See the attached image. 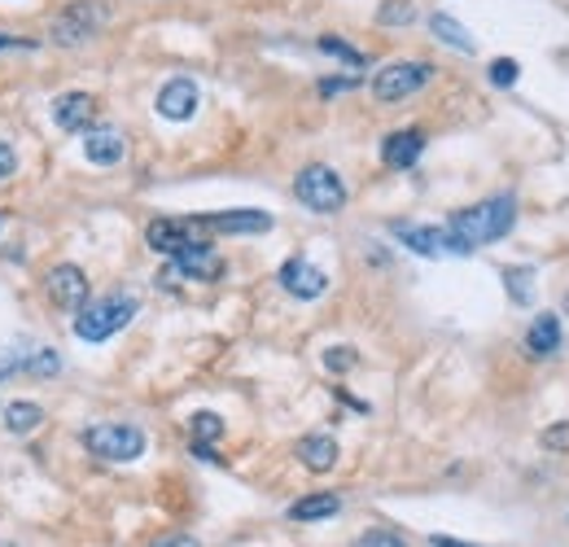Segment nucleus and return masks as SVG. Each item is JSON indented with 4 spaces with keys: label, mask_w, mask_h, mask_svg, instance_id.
<instances>
[{
    "label": "nucleus",
    "mask_w": 569,
    "mask_h": 547,
    "mask_svg": "<svg viewBox=\"0 0 569 547\" xmlns=\"http://www.w3.org/2000/svg\"><path fill=\"white\" fill-rule=\"evenodd\" d=\"M198 223L193 219H154L149 228H145V241H149V250L154 254H167V259H176L185 245H193L198 236Z\"/></svg>",
    "instance_id": "10"
},
{
    "label": "nucleus",
    "mask_w": 569,
    "mask_h": 547,
    "mask_svg": "<svg viewBox=\"0 0 569 547\" xmlns=\"http://www.w3.org/2000/svg\"><path fill=\"white\" fill-rule=\"evenodd\" d=\"M350 88H359L355 75H346V80H325V84H320V97H338V93H350Z\"/></svg>",
    "instance_id": "31"
},
{
    "label": "nucleus",
    "mask_w": 569,
    "mask_h": 547,
    "mask_svg": "<svg viewBox=\"0 0 569 547\" xmlns=\"http://www.w3.org/2000/svg\"><path fill=\"white\" fill-rule=\"evenodd\" d=\"M430 544H434V547H473V544H460V539H447V535H434Z\"/></svg>",
    "instance_id": "35"
},
{
    "label": "nucleus",
    "mask_w": 569,
    "mask_h": 547,
    "mask_svg": "<svg viewBox=\"0 0 569 547\" xmlns=\"http://www.w3.org/2000/svg\"><path fill=\"white\" fill-rule=\"evenodd\" d=\"M421 154H425V132H421V127H403V132H390V136L381 140V162L394 167V171L417 167Z\"/></svg>",
    "instance_id": "13"
},
{
    "label": "nucleus",
    "mask_w": 569,
    "mask_h": 547,
    "mask_svg": "<svg viewBox=\"0 0 569 547\" xmlns=\"http://www.w3.org/2000/svg\"><path fill=\"white\" fill-rule=\"evenodd\" d=\"M189 430H193V446H211V442L224 438V421H220L215 412H198V417L189 421Z\"/></svg>",
    "instance_id": "22"
},
{
    "label": "nucleus",
    "mask_w": 569,
    "mask_h": 547,
    "mask_svg": "<svg viewBox=\"0 0 569 547\" xmlns=\"http://www.w3.org/2000/svg\"><path fill=\"white\" fill-rule=\"evenodd\" d=\"M40 425H44V408H40V403H9V408H4V430L13 438L35 434Z\"/></svg>",
    "instance_id": "19"
},
{
    "label": "nucleus",
    "mask_w": 569,
    "mask_h": 547,
    "mask_svg": "<svg viewBox=\"0 0 569 547\" xmlns=\"http://www.w3.org/2000/svg\"><path fill=\"white\" fill-rule=\"evenodd\" d=\"M430 31H434L443 44H452L455 53H473V49H477V44H473V35L455 22L452 13H434V18H430Z\"/></svg>",
    "instance_id": "21"
},
{
    "label": "nucleus",
    "mask_w": 569,
    "mask_h": 547,
    "mask_svg": "<svg viewBox=\"0 0 569 547\" xmlns=\"http://www.w3.org/2000/svg\"><path fill=\"white\" fill-rule=\"evenodd\" d=\"M320 49H325V53H334V57H341V62H350V66H363V53H359V49H350V44L338 40V35H320Z\"/></svg>",
    "instance_id": "27"
},
{
    "label": "nucleus",
    "mask_w": 569,
    "mask_h": 547,
    "mask_svg": "<svg viewBox=\"0 0 569 547\" xmlns=\"http://www.w3.org/2000/svg\"><path fill=\"white\" fill-rule=\"evenodd\" d=\"M338 442L329 434H307L298 442V464L303 469H312V473H329L334 464H338Z\"/></svg>",
    "instance_id": "17"
},
{
    "label": "nucleus",
    "mask_w": 569,
    "mask_h": 547,
    "mask_svg": "<svg viewBox=\"0 0 569 547\" xmlns=\"http://www.w3.org/2000/svg\"><path fill=\"white\" fill-rule=\"evenodd\" d=\"M44 290H49L53 307H62V312H80V307L88 303V276H84L75 263L53 267V272L44 276Z\"/></svg>",
    "instance_id": "8"
},
{
    "label": "nucleus",
    "mask_w": 569,
    "mask_h": 547,
    "mask_svg": "<svg viewBox=\"0 0 569 547\" xmlns=\"http://www.w3.org/2000/svg\"><path fill=\"white\" fill-rule=\"evenodd\" d=\"M377 22L381 27H408V22H417V4L412 0H386L377 9Z\"/></svg>",
    "instance_id": "23"
},
{
    "label": "nucleus",
    "mask_w": 569,
    "mask_h": 547,
    "mask_svg": "<svg viewBox=\"0 0 569 547\" xmlns=\"http://www.w3.org/2000/svg\"><path fill=\"white\" fill-rule=\"evenodd\" d=\"M535 272L530 267H508L504 272V285H508V294H513V303H530L535 298Z\"/></svg>",
    "instance_id": "24"
},
{
    "label": "nucleus",
    "mask_w": 569,
    "mask_h": 547,
    "mask_svg": "<svg viewBox=\"0 0 569 547\" xmlns=\"http://www.w3.org/2000/svg\"><path fill=\"white\" fill-rule=\"evenodd\" d=\"M294 198L307 211H316V215H338L341 207H346V185H341V176L334 167L312 162V167H303L294 176Z\"/></svg>",
    "instance_id": "3"
},
{
    "label": "nucleus",
    "mask_w": 569,
    "mask_h": 547,
    "mask_svg": "<svg viewBox=\"0 0 569 547\" xmlns=\"http://www.w3.org/2000/svg\"><path fill=\"white\" fill-rule=\"evenodd\" d=\"M390 232L412 250V254H421V259H443V254H452V241H447V228H430V223H390Z\"/></svg>",
    "instance_id": "11"
},
{
    "label": "nucleus",
    "mask_w": 569,
    "mask_h": 547,
    "mask_svg": "<svg viewBox=\"0 0 569 547\" xmlns=\"http://www.w3.org/2000/svg\"><path fill=\"white\" fill-rule=\"evenodd\" d=\"M341 499L338 495H307L298 504H289V522H325V517H338Z\"/></svg>",
    "instance_id": "20"
},
{
    "label": "nucleus",
    "mask_w": 569,
    "mask_h": 547,
    "mask_svg": "<svg viewBox=\"0 0 569 547\" xmlns=\"http://www.w3.org/2000/svg\"><path fill=\"white\" fill-rule=\"evenodd\" d=\"M355 547H408V539L399 530H368V535H359Z\"/></svg>",
    "instance_id": "28"
},
{
    "label": "nucleus",
    "mask_w": 569,
    "mask_h": 547,
    "mask_svg": "<svg viewBox=\"0 0 569 547\" xmlns=\"http://www.w3.org/2000/svg\"><path fill=\"white\" fill-rule=\"evenodd\" d=\"M224 276V259L211 250V241H193L185 245L167 267H162V285H180V281H220Z\"/></svg>",
    "instance_id": "6"
},
{
    "label": "nucleus",
    "mask_w": 569,
    "mask_h": 547,
    "mask_svg": "<svg viewBox=\"0 0 569 547\" xmlns=\"http://www.w3.org/2000/svg\"><path fill=\"white\" fill-rule=\"evenodd\" d=\"M539 442H544L548 451H569V425H552V430H544Z\"/></svg>",
    "instance_id": "30"
},
{
    "label": "nucleus",
    "mask_w": 569,
    "mask_h": 547,
    "mask_svg": "<svg viewBox=\"0 0 569 547\" xmlns=\"http://www.w3.org/2000/svg\"><path fill=\"white\" fill-rule=\"evenodd\" d=\"M325 368H329V372H350V368H355V350H350V346H329V350H325Z\"/></svg>",
    "instance_id": "29"
},
{
    "label": "nucleus",
    "mask_w": 569,
    "mask_h": 547,
    "mask_svg": "<svg viewBox=\"0 0 569 547\" xmlns=\"http://www.w3.org/2000/svg\"><path fill=\"white\" fill-rule=\"evenodd\" d=\"M202 106V93H198V84L193 80H171V84H162V93H158V114L162 118H171V123H189L193 114Z\"/></svg>",
    "instance_id": "12"
},
{
    "label": "nucleus",
    "mask_w": 569,
    "mask_h": 547,
    "mask_svg": "<svg viewBox=\"0 0 569 547\" xmlns=\"http://www.w3.org/2000/svg\"><path fill=\"white\" fill-rule=\"evenodd\" d=\"M154 547H202L193 535H167V539H158Z\"/></svg>",
    "instance_id": "33"
},
{
    "label": "nucleus",
    "mask_w": 569,
    "mask_h": 547,
    "mask_svg": "<svg viewBox=\"0 0 569 547\" xmlns=\"http://www.w3.org/2000/svg\"><path fill=\"white\" fill-rule=\"evenodd\" d=\"M57 368H62V359H57L49 346H40V350L27 355V372H31V377H53Z\"/></svg>",
    "instance_id": "25"
},
{
    "label": "nucleus",
    "mask_w": 569,
    "mask_h": 547,
    "mask_svg": "<svg viewBox=\"0 0 569 547\" xmlns=\"http://www.w3.org/2000/svg\"><path fill=\"white\" fill-rule=\"evenodd\" d=\"M84 154H88V162H97V167H114V162L127 154V140H123L118 127H88V132H84Z\"/></svg>",
    "instance_id": "16"
},
{
    "label": "nucleus",
    "mask_w": 569,
    "mask_h": 547,
    "mask_svg": "<svg viewBox=\"0 0 569 547\" xmlns=\"http://www.w3.org/2000/svg\"><path fill=\"white\" fill-rule=\"evenodd\" d=\"M276 281H281V290H285L289 298H298V303H312V298H320V294L329 290V276H325L316 263H307V259H289Z\"/></svg>",
    "instance_id": "9"
},
{
    "label": "nucleus",
    "mask_w": 569,
    "mask_h": 547,
    "mask_svg": "<svg viewBox=\"0 0 569 547\" xmlns=\"http://www.w3.org/2000/svg\"><path fill=\"white\" fill-rule=\"evenodd\" d=\"M198 232H267L272 215L267 211H220V215H198Z\"/></svg>",
    "instance_id": "15"
},
{
    "label": "nucleus",
    "mask_w": 569,
    "mask_h": 547,
    "mask_svg": "<svg viewBox=\"0 0 569 547\" xmlns=\"http://www.w3.org/2000/svg\"><path fill=\"white\" fill-rule=\"evenodd\" d=\"M136 312H140V303L131 294H110L102 303H84L80 316H75V337L80 341H106L118 328L131 325Z\"/></svg>",
    "instance_id": "2"
},
{
    "label": "nucleus",
    "mask_w": 569,
    "mask_h": 547,
    "mask_svg": "<svg viewBox=\"0 0 569 547\" xmlns=\"http://www.w3.org/2000/svg\"><path fill=\"white\" fill-rule=\"evenodd\" d=\"M80 442H84L93 455L110 460V464H127V460H140V455H145V430L123 425V421L93 425V430H84V434H80Z\"/></svg>",
    "instance_id": "4"
},
{
    "label": "nucleus",
    "mask_w": 569,
    "mask_h": 547,
    "mask_svg": "<svg viewBox=\"0 0 569 547\" xmlns=\"http://www.w3.org/2000/svg\"><path fill=\"white\" fill-rule=\"evenodd\" d=\"M102 22H106V9H102L97 0H75V4H66V9L53 18V44L80 49L84 40H93V35L102 31Z\"/></svg>",
    "instance_id": "7"
},
{
    "label": "nucleus",
    "mask_w": 569,
    "mask_h": 547,
    "mask_svg": "<svg viewBox=\"0 0 569 547\" xmlns=\"http://www.w3.org/2000/svg\"><path fill=\"white\" fill-rule=\"evenodd\" d=\"M430 80H434V66L430 62H390V66H381L372 75V97L381 106H390V102H403V97L421 93Z\"/></svg>",
    "instance_id": "5"
},
{
    "label": "nucleus",
    "mask_w": 569,
    "mask_h": 547,
    "mask_svg": "<svg viewBox=\"0 0 569 547\" xmlns=\"http://www.w3.org/2000/svg\"><path fill=\"white\" fill-rule=\"evenodd\" d=\"M0 547H4V544H0Z\"/></svg>",
    "instance_id": "36"
},
{
    "label": "nucleus",
    "mask_w": 569,
    "mask_h": 547,
    "mask_svg": "<svg viewBox=\"0 0 569 547\" xmlns=\"http://www.w3.org/2000/svg\"><path fill=\"white\" fill-rule=\"evenodd\" d=\"M0 49H35V40H18V35H4L0 31Z\"/></svg>",
    "instance_id": "34"
},
{
    "label": "nucleus",
    "mask_w": 569,
    "mask_h": 547,
    "mask_svg": "<svg viewBox=\"0 0 569 547\" xmlns=\"http://www.w3.org/2000/svg\"><path fill=\"white\" fill-rule=\"evenodd\" d=\"M517 75H521V66H517L513 57H495V62H491V84H495V88H513Z\"/></svg>",
    "instance_id": "26"
},
{
    "label": "nucleus",
    "mask_w": 569,
    "mask_h": 547,
    "mask_svg": "<svg viewBox=\"0 0 569 547\" xmlns=\"http://www.w3.org/2000/svg\"><path fill=\"white\" fill-rule=\"evenodd\" d=\"M557 346H561V316H535V325L526 333V350L535 359H548L557 355Z\"/></svg>",
    "instance_id": "18"
},
{
    "label": "nucleus",
    "mask_w": 569,
    "mask_h": 547,
    "mask_svg": "<svg viewBox=\"0 0 569 547\" xmlns=\"http://www.w3.org/2000/svg\"><path fill=\"white\" fill-rule=\"evenodd\" d=\"M93 118H97V102H93L88 93H62V97L53 102V123H57L62 132H88Z\"/></svg>",
    "instance_id": "14"
},
{
    "label": "nucleus",
    "mask_w": 569,
    "mask_h": 547,
    "mask_svg": "<svg viewBox=\"0 0 569 547\" xmlns=\"http://www.w3.org/2000/svg\"><path fill=\"white\" fill-rule=\"evenodd\" d=\"M517 223V198L513 193H499V198H486L468 211H455L447 219V241H452V254H473L477 245H491L499 236H508Z\"/></svg>",
    "instance_id": "1"
},
{
    "label": "nucleus",
    "mask_w": 569,
    "mask_h": 547,
    "mask_svg": "<svg viewBox=\"0 0 569 547\" xmlns=\"http://www.w3.org/2000/svg\"><path fill=\"white\" fill-rule=\"evenodd\" d=\"M13 167H18V154L0 140V180H9V176H13Z\"/></svg>",
    "instance_id": "32"
}]
</instances>
